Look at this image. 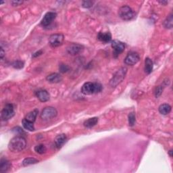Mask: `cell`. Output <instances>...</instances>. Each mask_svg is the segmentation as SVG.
<instances>
[{"label":"cell","instance_id":"obj_25","mask_svg":"<svg viewBox=\"0 0 173 173\" xmlns=\"http://www.w3.org/2000/svg\"><path fill=\"white\" fill-rule=\"evenodd\" d=\"M135 115L133 112H131L128 115V123L130 126H133L135 123Z\"/></svg>","mask_w":173,"mask_h":173},{"label":"cell","instance_id":"obj_32","mask_svg":"<svg viewBox=\"0 0 173 173\" xmlns=\"http://www.w3.org/2000/svg\"><path fill=\"white\" fill-rule=\"evenodd\" d=\"M41 53H42V51H39L38 52L35 53L34 54V55H33V58H35V57H37V56H40Z\"/></svg>","mask_w":173,"mask_h":173},{"label":"cell","instance_id":"obj_34","mask_svg":"<svg viewBox=\"0 0 173 173\" xmlns=\"http://www.w3.org/2000/svg\"><path fill=\"white\" fill-rule=\"evenodd\" d=\"M160 3H161L162 4H166L167 1H159Z\"/></svg>","mask_w":173,"mask_h":173},{"label":"cell","instance_id":"obj_21","mask_svg":"<svg viewBox=\"0 0 173 173\" xmlns=\"http://www.w3.org/2000/svg\"><path fill=\"white\" fill-rule=\"evenodd\" d=\"M22 123L23 126H24V128L26 129V130H28L29 131H35V127H34V125H33V123L27 120L26 118L23 119Z\"/></svg>","mask_w":173,"mask_h":173},{"label":"cell","instance_id":"obj_33","mask_svg":"<svg viewBox=\"0 0 173 173\" xmlns=\"http://www.w3.org/2000/svg\"><path fill=\"white\" fill-rule=\"evenodd\" d=\"M0 56H1V59H2L4 58V51L3 50V48H1V53H0Z\"/></svg>","mask_w":173,"mask_h":173},{"label":"cell","instance_id":"obj_20","mask_svg":"<svg viewBox=\"0 0 173 173\" xmlns=\"http://www.w3.org/2000/svg\"><path fill=\"white\" fill-rule=\"evenodd\" d=\"M37 114H38V110L35 109L34 110H33L32 112H30L28 114H27V115L26 116L25 118L27 120L30 121V122L34 123L36 120V118H37Z\"/></svg>","mask_w":173,"mask_h":173},{"label":"cell","instance_id":"obj_7","mask_svg":"<svg viewBox=\"0 0 173 173\" xmlns=\"http://www.w3.org/2000/svg\"><path fill=\"white\" fill-rule=\"evenodd\" d=\"M64 35L62 34H53L50 37L49 42L52 48H57L62 44Z\"/></svg>","mask_w":173,"mask_h":173},{"label":"cell","instance_id":"obj_14","mask_svg":"<svg viewBox=\"0 0 173 173\" xmlns=\"http://www.w3.org/2000/svg\"><path fill=\"white\" fill-rule=\"evenodd\" d=\"M97 39L103 43H108L112 39V35L109 32H100L98 33Z\"/></svg>","mask_w":173,"mask_h":173},{"label":"cell","instance_id":"obj_27","mask_svg":"<svg viewBox=\"0 0 173 173\" xmlns=\"http://www.w3.org/2000/svg\"><path fill=\"white\" fill-rule=\"evenodd\" d=\"M94 4V1H83L82 3V7L85 8H90L93 6V5Z\"/></svg>","mask_w":173,"mask_h":173},{"label":"cell","instance_id":"obj_11","mask_svg":"<svg viewBox=\"0 0 173 173\" xmlns=\"http://www.w3.org/2000/svg\"><path fill=\"white\" fill-rule=\"evenodd\" d=\"M82 50H83V47L78 43H73V44L68 45V47L67 48V51L72 56H75L80 53Z\"/></svg>","mask_w":173,"mask_h":173},{"label":"cell","instance_id":"obj_2","mask_svg":"<svg viewBox=\"0 0 173 173\" xmlns=\"http://www.w3.org/2000/svg\"><path fill=\"white\" fill-rule=\"evenodd\" d=\"M102 91V85L98 82H88L82 85L81 88V92L82 94L86 95H90L95 94H98Z\"/></svg>","mask_w":173,"mask_h":173},{"label":"cell","instance_id":"obj_29","mask_svg":"<svg viewBox=\"0 0 173 173\" xmlns=\"http://www.w3.org/2000/svg\"><path fill=\"white\" fill-rule=\"evenodd\" d=\"M162 90H163V89L160 86L156 87V91H155V95H156V97H158L159 96H160L162 93Z\"/></svg>","mask_w":173,"mask_h":173},{"label":"cell","instance_id":"obj_16","mask_svg":"<svg viewBox=\"0 0 173 173\" xmlns=\"http://www.w3.org/2000/svg\"><path fill=\"white\" fill-rule=\"evenodd\" d=\"M10 166H11V164L9 161H7V160L2 159L1 160V163H0V172H7L10 168Z\"/></svg>","mask_w":173,"mask_h":173},{"label":"cell","instance_id":"obj_30","mask_svg":"<svg viewBox=\"0 0 173 173\" xmlns=\"http://www.w3.org/2000/svg\"><path fill=\"white\" fill-rule=\"evenodd\" d=\"M12 131H14V133H18V134H22V133H25L24 131L22 130L21 128L20 127H15L14 128L12 129Z\"/></svg>","mask_w":173,"mask_h":173},{"label":"cell","instance_id":"obj_35","mask_svg":"<svg viewBox=\"0 0 173 173\" xmlns=\"http://www.w3.org/2000/svg\"><path fill=\"white\" fill-rule=\"evenodd\" d=\"M172 150H170V151H169V154H170V156H172Z\"/></svg>","mask_w":173,"mask_h":173},{"label":"cell","instance_id":"obj_13","mask_svg":"<svg viewBox=\"0 0 173 173\" xmlns=\"http://www.w3.org/2000/svg\"><path fill=\"white\" fill-rule=\"evenodd\" d=\"M66 140L67 137L66 135H64V134H60V135L56 137L55 140H54V143H55V145L57 148H61L65 144Z\"/></svg>","mask_w":173,"mask_h":173},{"label":"cell","instance_id":"obj_12","mask_svg":"<svg viewBox=\"0 0 173 173\" xmlns=\"http://www.w3.org/2000/svg\"><path fill=\"white\" fill-rule=\"evenodd\" d=\"M36 95H37L38 99L42 102H48V101L50 99V97L49 93L46 91V90H44V89L39 90V91L36 92Z\"/></svg>","mask_w":173,"mask_h":173},{"label":"cell","instance_id":"obj_8","mask_svg":"<svg viewBox=\"0 0 173 173\" xmlns=\"http://www.w3.org/2000/svg\"><path fill=\"white\" fill-rule=\"evenodd\" d=\"M112 48L114 50V56L117 57L125 50V43L120 41L114 40L112 42Z\"/></svg>","mask_w":173,"mask_h":173},{"label":"cell","instance_id":"obj_24","mask_svg":"<svg viewBox=\"0 0 173 173\" xmlns=\"http://www.w3.org/2000/svg\"><path fill=\"white\" fill-rule=\"evenodd\" d=\"M164 26L166 28H171L172 27V16L170 14V16L167 18L166 20L164 22Z\"/></svg>","mask_w":173,"mask_h":173},{"label":"cell","instance_id":"obj_5","mask_svg":"<svg viewBox=\"0 0 173 173\" xmlns=\"http://www.w3.org/2000/svg\"><path fill=\"white\" fill-rule=\"evenodd\" d=\"M57 114H58V112L56 108L53 107H47L44 108L41 112V118L43 120H49L55 118Z\"/></svg>","mask_w":173,"mask_h":173},{"label":"cell","instance_id":"obj_22","mask_svg":"<svg viewBox=\"0 0 173 173\" xmlns=\"http://www.w3.org/2000/svg\"><path fill=\"white\" fill-rule=\"evenodd\" d=\"M38 162H39L38 160L34 158V157H28V158H25L24 160H23L22 165L24 166H27L31 164H37Z\"/></svg>","mask_w":173,"mask_h":173},{"label":"cell","instance_id":"obj_4","mask_svg":"<svg viewBox=\"0 0 173 173\" xmlns=\"http://www.w3.org/2000/svg\"><path fill=\"white\" fill-rule=\"evenodd\" d=\"M118 14L123 20H130L133 19L135 15L132 8L128 6L120 7L118 10Z\"/></svg>","mask_w":173,"mask_h":173},{"label":"cell","instance_id":"obj_26","mask_svg":"<svg viewBox=\"0 0 173 173\" xmlns=\"http://www.w3.org/2000/svg\"><path fill=\"white\" fill-rule=\"evenodd\" d=\"M12 66L14 68L16 69H21L24 67V62L20 60L15 61L14 63L12 64Z\"/></svg>","mask_w":173,"mask_h":173},{"label":"cell","instance_id":"obj_9","mask_svg":"<svg viewBox=\"0 0 173 173\" xmlns=\"http://www.w3.org/2000/svg\"><path fill=\"white\" fill-rule=\"evenodd\" d=\"M56 13L53 12H48L46 14L43 19L41 20V25L43 26V27H47L48 26H50L54 20L56 19Z\"/></svg>","mask_w":173,"mask_h":173},{"label":"cell","instance_id":"obj_6","mask_svg":"<svg viewBox=\"0 0 173 173\" xmlns=\"http://www.w3.org/2000/svg\"><path fill=\"white\" fill-rule=\"evenodd\" d=\"M14 114V107L12 104H6L1 111V117L4 120H7L11 118Z\"/></svg>","mask_w":173,"mask_h":173},{"label":"cell","instance_id":"obj_17","mask_svg":"<svg viewBox=\"0 0 173 173\" xmlns=\"http://www.w3.org/2000/svg\"><path fill=\"white\" fill-rule=\"evenodd\" d=\"M171 111V106L169 104H164L159 107V112L162 115H167Z\"/></svg>","mask_w":173,"mask_h":173},{"label":"cell","instance_id":"obj_19","mask_svg":"<svg viewBox=\"0 0 173 173\" xmlns=\"http://www.w3.org/2000/svg\"><path fill=\"white\" fill-rule=\"evenodd\" d=\"M153 70V62L150 58H147L145 60V72L147 74H150Z\"/></svg>","mask_w":173,"mask_h":173},{"label":"cell","instance_id":"obj_3","mask_svg":"<svg viewBox=\"0 0 173 173\" xmlns=\"http://www.w3.org/2000/svg\"><path fill=\"white\" fill-rule=\"evenodd\" d=\"M126 73H127V68H125V67H123V68L118 70L116 72V73L114 74L112 79L110 80V84L111 86L112 87H115L118 84H120L125 78Z\"/></svg>","mask_w":173,"mask_h":173},{"label":"cell","instance_id":"obj_18","mask_svg":"<svg viewBox=\"0 0 173 173\" xmlns=\"http://www.w3.org/2000/svg\"><path fill=\"white\" fill-rule=\"evenodd\" d=\"M97 122H98V118L97 117H94V118H89V119L85 120L83 125L86 128H91L95 125H96Z\"/></svg>","mask_w":173,"mask_h":173},{"label":"cell","instance_id":"obj_10","mask_svg":"<svg viewBox=\"0 0 173 173\" xmlns=\"http://www.w3.org/2000/svg\"><path fill=\"white\" fill-rule=\"evenodd\" d=\"M139 55L136 52H130L125 59V63L126 65H135L139 60Z\"/></svg>","mask_w":173,"mask_h":173},{"label":"cell","instance_id":"obj_31","mask_svg":"<svg viewBox=\"0 0 173 173\" xmlns=\"http://www.w3.org/2000/svg\"><path fill=\"white\" fill-rule=\"evenodd\" d=\"M11 3L14 6H19V5L20 4H22L23 3V1H12Z\"/></svg>","mask_w":173,"mask_h":173},{"label":"cell","instance_id":"obj_15","mask_svg":"<svg viewBox=\"0 0 173 173\" xmlns=\"http://www.w3.org/2000/svg\"><path fill=\"white\" fill-rule=\"evenodd\" d=\"M47 81L51 83H58L60 82L62 80V77L60 75V74L58 73H52L48 75L47 76Z\"/></svg>","mask_w":173,"mask_h":173},{"label":"cell","instance_id":"obj_1","mask_svg":"<svg viewBox=\"0 0 173 173\" xmlns=\"http://www.w3.org/2000/svg\"><path fill=\"white\" fill-rule=\"evenodd\" d=\"M27 141L22 136H16L10 140L8 148L12 152H19L26 148Z\"/></svg>","mask_w":173,"mask_h":173},{"label":"cell","instance_id":"obj_28","mask_svg":"<svg viewBox=\"0 0 173 173\" xmlns=\"http://www.w3.org/2000/svg\"><path fill=\"white\" fill-rule=\"evenodd\" d=\"M59 70H60V71L62 73H65L68 71L69 67L67 66L66 64H62L60 65V67H59Z\"/></svg>","mask_w":173,"mask_h":173},{"label":"cell","instance_id":"obj_23","mask_svg":"<svg viewBox=\"0 0 173 173\" xmlns=\"http://www.w3.org/2000/svg\"><path fill=\"white\" fill-rule=\"evenodd\" d=\"M35 151L39 154H43L47 151V148H46V147L44 145H43V144H39V145L35 146Z\"/></svg>","mask_w":173,"mask_h":173}]
</instances>
